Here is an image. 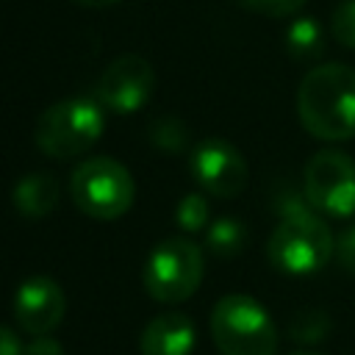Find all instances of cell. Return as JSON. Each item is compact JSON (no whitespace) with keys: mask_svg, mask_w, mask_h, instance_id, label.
Returning <instances> with one entry per match:
<instances>
[{"mask_svg":"<svg viewBox=\"0 0 355 355\" xmlns=\"http://www.w3.org/2000/svg\"><path fill=\"white\" fill-rule=\"evenodd\" d=\"M297 116L322 141L355 136V69L338 61L313 67L297 89Z\"/></svg>","mask_w":355,"mask_h":355,"instance_id":"6da1fadb","label":"cell"},{"mask_svg":"<svg viewBox=\"0 0 355 355\" xmlns=\"http://www.w3.org/2000/svg\"><path fill=\"white\" fill-rule=\"evenodd\" d=\"M277 211L280 222L266 241L269 263L286 275L319 272L333 258L336 247V236L330 233L327 222L308 205L305 194H283Z\"/></svg>","mask_w":355,"mask_h":355,"instance_id":"7a4b0ae2","label":"cell"},{"mask_svg":"<svg viewBox=\"0 0 355 355\" xmlns=\"http://www.w3.org/2000/svg\"><path fill=\"white\" fill-rule=\"evenodd\" d=\"M211 336L222 355H275L277 327L247 294H225L211 311Z\"/></svg>","mask_w":355,"mask_h":355,"instance_id":"3957f363","label":"cell"},{"mask_svg":"<svg viewBox=\"0 0 355 355\" xmlns=\"http://www.w3.org/2000/svg\"><path fill=\"white\" fill-rule=\"evenodd\" d=\"M105 130V108L97 97H67L53 103L36 122V147L50 158L86 153Z\"/></svg>","mask_w":355,"mask_h":355,"instance_id":"277c9868","label":"cell"},{"mask_svg":"<svg viewBox=\"0 0 355 355\" xmlns=\"http://www.w3.org/2000/svg\"><path fill=\"white\" fill-rule=\"evenodd\" d=\"M69 194L78 211H83L92 219L108 222L130 211L136 183L125 164L108 155H94L72 169Z\"/></svg>","mask_w":355,"mask_h":355,"instance_id":"5b68a950","label":"cell"},{"mask_svg":"<svg viewBox=\"0 0 355 355\" xmlns=\"http://www.w3.org/2000/svg\"><path fill=\"white\" fill-rule=\"evenodd\" d=\"M205 261L200 244L183 236H169L153 247L144 263V288L153 300L175 305L189 300L202 283Z\"/></svg>","mask_w":355,"mask_h":355,"instance_id":"8992f818","label":"cell"},{"mask_svg":"<svg viewBox=\"0 0 355 355\" xmlns=\"http://www.w3.org/2000/svg\"><path fill=\"white\" fill-rule=\"evenodd\" d=\"M302 194L324 216L344 219L355 214V161L341 150H319L302 169Z\"/></svg>","mask_w":355,"mask_h":355,"instance_id":"52a82bcc","label":"cell"},{"mask_svg":"<svg viewBox=\"0 0 355 355\" xmlns=\"http://www.w3.org/2000/svg\"><path fill=\"white\" fill-rule=\"evenodd\" d=\"M155 92V69L147 58L125 53L114 58L97 80V103L114 114H133Z\"/></svg>","mask_w":355,"mask_h":355,"instance_id":"ba28073f","label":"cell"},{"mask_svg":"<svg viewBox=\"0 0 355 355\" xmlns=\"http://www.w3.org/2000/svg\"><path fill=\"white\" fill-rule=\"evenodd\" d=\"M191 178L214 197H236L244 191L250 169L244 155L225 139H202L189 158Z\"/></svg>","mask_w":355,"mask_h":355,"instance_id":"9c48e42d","label":"cell"},{"mask_svg":"<svg viewBox=\"0 0 355 355\" xmlns=\"http://www.w3.org/2000/svg\"><path fill=\"white\" fill-rule=\"evenodd\" d=\"M67 313V297L64 288L47 277L33 275L19 283L14 294V319L22 327V333L33 336H50Z\"/></svg>","mask_w":355,"mask_h":355,"instance_id":"30bf717a","label":"cell"},{"mask_svg":"<svg viewBox=\"0 0 355 355\" xmlns=\"http://www.w3.org/2000/svg\"><path fill=\"white\" fill-rule=\"evenodd\" d=\"M197 344L194 322L180 311L158 313L147 322L139 338L141 355H191Z\"/></svg>","mask_w":355,"mask_h":355,"instance_id":"8fae6325","label":"cell"},{"mask_svg":"<svg viewBox=\"0 0 355 355\" xmlns=\"http://www.w3.org/2000/svg\"><path fill=\"white\" fill-rule=\"evenodd\" d=\"M58 194H61V186H58L53 172H31V175L17 180L11 200L22 216L42 219L58 205Z\"/></svg>","mask_w":355,"mask_h":355,"instance_id":"7c38bea8","label":"cell"},{"mask_svg":"<svg viewBox=\"0 0 355 355\" xmlns=\"http://www.w3.org/2000/svg\"><path fill=\"white\" fill-rule=\"evenodd\" d=\"M286 53L294 61H316L324 53V33L313 17H297L286 31Z\"/></svg>","mask_w":355,"mask_h":355,"instance_id":"4fadbf2b","label":"cell"},{"mask_svg":"<svg viewBox=\"0 0 355 355\" xmlns=\"http://www.w3.org/2000/svg\"><path fill=\"white\" fill-rule=\"evenodd\" d=\"M205 247L214 255H219V258L239 255L247 247V227H244V222L236 219V216H219L205 230Z\"/></svg>","mask_w":355,"mask_h":355,"instance_id":"5bb4252c","label":"cell"},{"mask_svg":"<svg viewBox=\"0 0 355 355\" xmlns=\"http://www.w3.org/2000/svg\"><path fill=\"white\" fill-rule=\"evenodd\" d=\"M333 322L324 311L319 308H302L291 316L288 322V338L297 341V344H316V341H324L327 333H330Z\"/></svg>","mask_w":355,"mask_h":355,"instance_id":"9a60e30c","label":"cell"},{"mask_svg":"<svg viewBox=\"0 0 355 355\" xmlns=\"http://www.w3.org/2000/svg\"><path fill=\"white\" fill-rule=\"evenodd\" d=\"M150 141L164 153H180L189 144V130H186V125L180 119L161 116L158 122L150 125Z\"/></svg>","mask_w":355,"mask_h":355,"instance_id":"2e32d148","label":"cell"},{"mask_svg":"<svg viewBox=\"0 0 355 355\" xmlns=\"http://www.w3.org/2000/svg\"><path fill=\"white\" fill-rule=\"evenodd\" d=\"M208 216H211V208H208V200H205L200 191L186 194V197L178 202V208H175L178 227L186 230V233H200V230L208 225Z\"/></svg>","mask_w":355,"mask_h":355,"instance_id":"e0dca14e","label":"cell"},{"mask_svg":"<svg viewBox=\"0 0 355 355\" xmlns=\"http://www.w3.org/2000/svg\"><path fill=\"white\" fill-rule=\"evenodd\" d=\"M330 31L338 44L355 50V0H341L330 17Z\"/></svg>","mask_w":355,"mask_h":355,"instance_id":"ac0fdd59","label":"cell"},{"mask_svg":"<svg viewBox=\"0 0 355 355\" xmlns=\"http://www.w3.org/2000/svg\"><path fill=\"white\" fill-rule=\"evenodd\" d=\"M233 3L261 17H291L305 6V0H233Z\"/></svg>","mask_w":355,"mask_h":355,"instance_id":"d6986e66","label":"cell"},{"mask_svg":"<svg viewBox=\"0 0 355 355\" xmlns=\"http://www.w3.org/2000/svg\"><path fill=\"white\" fill-rule=\"evenodd\" d=\"M333 258L338 261V266H341L344 272L355 275V222H349V225L336 236Z\"/></svg>","mask_w":355,"mask_h":355,"instance_id":"ffe728a7","label":"cell"},{"mask_svg":"<svg viewBox=\"0 0 355 355\" xmlns=\"http://www.w3.org/2000/svg\"><path fill=\"white\" fill-rule=\"evenodd\" d=\"M25 355H64V347L53 336H33L25 344Z\"/></svg>","mask_w":355,"mask_h":355,"instance_id":"44dd1931","label":"cell"},{"mask_svg":"<svg viewBox=\"0 0 355 355\" xmlns=\"http://www.w3.org/2000/svg\"><path fill=\"white\" fill-rule=\"evenodd\" d=\"M0 355H25V344L6 324H0Z\"/></svg>","mask_w":355,"mask_h":355,"instance_id":"7402d4cb","label":"cell"},{"mask_svg":"<svg viewBox=\"0 0 355 355\" xmlns=\"http://www.w3.org/2000/svg\"><path fill=\"white\" fill-rule=\"evenodd\" d=\"M78 6H89V8H105V6H114L119 0H75Z\"/></svg>","mask_w":355,"mask_h":355,"instance_id":"603a6c76","label":"cell"},{"mask_svg":"<svg viewBox=\"0 0 355 355\" xmlns=\"http://www.w3.org/2000/svg\"><path fill=\"white\" fill-rule=\"evenodd\" d=\"M291 355H316V352H291Z\"/></svg>","mask_w":355,"mask_h":355,"instance_id":"cb8c5ba5","label":"cell"}]
</instances>
